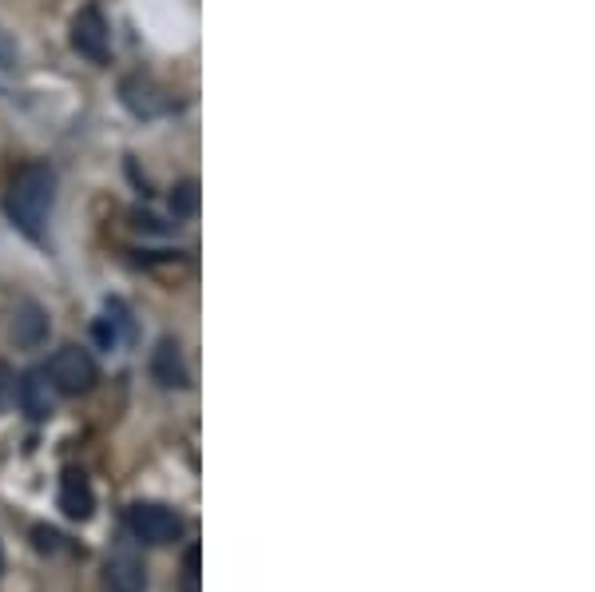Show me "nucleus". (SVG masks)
Instances as JSON below:
<instances>
[{"instance_id": "9d476101", "label": "nucleus", "mask_w": 595, "mask_h": 592, "mask_svg": "<svg viewBox=\"0 0 595 592\" xmlns=\"http://www.w3.org/2000/svg\"><path fill=\"white\" fill-rule=\"evenodd\" d=\"M107 589L112 592H143L147 589V569L132 549H120V553L107 557Z\"/></svg>"}, {"instance_id": "6e6552de", "label": "nucleus", "mask_w": 595, "mask_h": 592, "mask_svg": "<svg viewBox=\"0 0 595 592\" xmlns=\"http://www.w3.org/2000/svg\"><path fill=\"white\" fill-rule=\"evenodd\" d=\"M152 378L163 386V390H187L191 386V370L183 363V350L175 338H160L152 350Z\"/></svg>"}, {"instance_id": "2eb2a0df", "label": "nucleus", "mask_w": 595, "mask_h": 592, "mask_svg": "<svg viewBox=\"0 0 595 592\" xmlns=\"http://www.w3.org/2000/svg\"><path fill=\"white\" fill-rule=\"evenodd\" d=\"M32 541H37L40 553H57V549H60V533H57V529H48V525L32 529Z\"/></svg>"}, {"instance_id": "4468645a", "label": "nucleus", "mask_w": 595, "mask_h": 592, "mask_svg": "<svg viewBox=\"0 0 595 592\" xmlns=\"http://www.w3.org/2000/svg\"><path fill=\"white\" fill-rule=\"evenodd\" d=\"M12 394H17V374H12L9 363H0V414L12 406Z\"/></svg>"}, {"instance_id": "1a4fd4ad", "label": "nucleus", "mask_w": 595, "mask_h": 592, "mask_svg": "<svg viewBox=\"0 0 595 592\" xmlns=\"http://www.w3.org/2000/svg\"><path fill=\"white\" fill-rule=\"evenodd\" d=\"M60 513L68 521H88L95 513V493L84 469H64V478H60Z\"/></svg>"}, {"instance_id": "ddd939ff", "label": "nucleus", "mask_w": 595, "mask_h": 592, "mask_svg": "<svg viewBox=\"0 0 595 592\" xmlns=\"http://www.w3.org/2000/svg\"><path fill=\"white\" fill-rule=\"evenodd\" d=\"M0 68H4V72L20 68V44L12 40L9 29H0Z\"/></svg>"}, {"instance_id": "0eeeda50", "label": "nucleus", "mask_w": 595, "mask_h": 592, "mask_svg": "<svg viewBox=\"0 0 595 592\" xmlns=\"http://www.w3.org/2000/svg\"><path fill=\"white\" fill-rule=\"evenodd\" d=\"M17 398H20V410L29 414L32 421H48L52 410H57V390L48 382L44 370H24L17 382Z\"/></svg>"}, {"instance_id": "f8f14e48", "label": "nucleus", "mask_w": 595, "mask_h": 592, "mask_svg": "<svg viewBox=\"0 0 595 592\" xmlns=\"http://www.w3.org/2000/svg\"><path fill=\"white\" fill-rule=\"evenodd\" d=\"M198 544H191L183 553V592H198Z\"/></svg>"}, {"instance_id": "423d86ee", "label": "nucleus", "mask_w": 595, "mask_h": 592, "mask_svg": "<svg viewBox=\"0 0 595 592\" xmlns=\"http://www.w3.org/2000/svg\"><path fill=\"white\" fill-rule=\"evenodd\" d=\"M48 330H52V323H48L44 306L32 303V298L17 303V310H12L9 335H12V343H17L20 350H40V346L48 343Z\"/></svg>"}, {"instance_id": "7ed1b4c3", "label": "nucleus", "mask_w": 595, "mask_h": 592, "mask_svg": "<svg viewBox=\"0 0 595 592\" xmlns=\"http://www.w3.org/2000/svg\"><path fill=\"white\" fill-rule=\"evenodd\" d=\"M127 529L140 544L163 549V544H175L183 537V517L175 509L160 506V501H135L127 509Z\"/></svg>"}, {"instance_id": "20e7f679", "label": "nucleus", "mask_w": 595, "mask_h": 592, "mask_svg": "<svg viewBox=\"0 0 595 592\" xmlns=\"http://www.w3.org/2000/svg\"><path fill=\"white\" fill-rule=\"evenodd\" d=\"M72 49L84 60H92V64H107V57H112V29H107L104 12L95 4L80 9L76 20H72Z\"/></svg>"}, {"instance_id": "f257e3e1", "label": "nucleus", "mask_w": 595, "mask_h": 592, "mask_svg": "<svg viewBox=\"0 0 595 592\" xmlns=\"http://www.w3.org/2000/svg\"><path fill=\"white\" fill-rule=\"evenodd\" d=\"M52 203H57V172L48 163H29L24 172L12 180L4 211L17 231H24L29 239H40L48 215H52Z\"/></svg>"}, {"instance_id": "f03ea898", "label": "nucleus", "mask_w": 595, "mask_h": 592, "mask_svg": "<svg viewBox=\"0 0 595 592\" xmlns=\"http://www.w3.org/2000/svg\"><path fill=\"white\" fill-rule=\"evenodd\" d=\"M48 382H52V390L57 394H68V398H80V394H88L95 386V378H100V370H95L92 354L80 350V346H60L52 358H48L44 366Z\"/></svg>"}, {"instance_id": "9b49d317", "label": "nucleus", "mask_w": 595, "mask_h": 592, "mask_svg": "<svg viewBox=\"0 0 595 592\" xmlns=\"http://www.w3.org/2000/svg\"><path fill=\"white\" fill-rule=\"evenodd\" d=\"M171 215L175 220H195L198 215V183L195 180H183L171 187Z\"/></svg>"}, {"instance_id": "39448f33", "label": "nucleus", "mask_w": 595, "mask_h": 592, "mask_svg": "<svg viewBox=\"0 0 595 592\" xmlns=\"http://www.w3.org/2000/svg\"><path fill=\"white\" fill-rule=\"evenodd\" d=\"M120 100H123V108L132 115H140V120H155V115L171 112V96L152 76H143V72H132V76L120 80Z\"/></svg>"}, {"instance_id": "dca6fc26", "label": "nucleus", "mask_w": 595, "mask_h": 592, "mask_svg": "<svg viewBox=\"0 0 595 592\" xmlns=\"http://www.w3.org/2000/svg\"><path fill=\"white\" fill-rule=\"evenodd\" d=\"M0 569H4V553H0Z\"/></svg>"}]
</instances>
